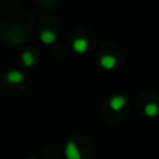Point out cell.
Here are the masks:
<instances>
[{
  "label": "cell",
  "mask_w": 159,
  "mask_h": 159,
  "mask_svg": "<svg viewBox=\"0 0 159 159\" xmlns=\"http://www.w3.org/2000/svg\"><path fill=\"white\" fill-rule=\"evenodd\" d=\"M144 113H145L148 117H155V116L159 113V107H158L155 103H148V104L144 107Z\"/></svg>",
  "instance_id": "7"
},
{
  "label": "cell",
  "mask_w": 159,
  "mask_h": 159,
  "mask_svg": "<svg viewBox=\"0 0 159 159\" xmlns=\"http://www.w3.org/2000/svg\"><path fill=\"white\" fill-rule=\"evenodd\" d=\"M65 154L68 159H78L81 157L78 149H77V145L75 144V142H68L67 145H66V149H65Z\"/></svg>",
  "instance_id": "2"
},
{
  "label": "cell",
  "mask_w": 159,
  "mask_h": 159,
  "mask_svg": "<svg viewBox=\"0 0 159 159\" xmlns=\"http://www.w3.org/2000/svg\"><path fill=\"white\" fill-rule=\"evenodd\" d=\"M72 47L73 50L77 52V53H84L87 51V47H88V43L84 39H77L73 41L72 43Z\"/></svg>",
  "instance_id": "5"
},
{
  "label": "cell",
  "mask_w": 159,
  "mask_h": 159,
  "mask_svg": "<svg viewBox=\"0 0 159 159\" xmlns=\"http://www.w3.org/2000/svg\"><path fill=\"white\" fill-rule=\"evenodd\" d=\"M21 61H22V63H24L26 67H30V66L34 65L35 57H34V55H32L30 51H25V52L21 55Z\"/></svg>",
  "instance_id": "8"
},
{
  "label": "cell",
  "mask_w": 159,
  "mask_h": 159,
  "mask_svg": "<svg viewBox=\"0 0 159 159\" xmlns=\"http://www.w3.org/2000/svg\"><path fill=\"white\" fill-rule=\"evenodd\" d=\"M6 80H7V82L14 83V84L15 83H20L24 80V73L21 71H19V70H11V71H9L6 73Z\"/></svg>",
  "instance_id": "3"
},
{
  "label": "cell",
  "mask_w": 159,
  "mask_h": 159,
  "mask_svg": "<svg viewBox=\"0 0 159 159\" xmlns=\"http://www.w3.org/2000/svg\"><path fill=\"white\" fill-rule=\"evenodd\" d=\"M99 63L106 70H112L116 66V58L112 55H104L99 58Z\"/></svg>",
  "instance_id": "4"
},
{
  "label": "cell",
  "mask_w": 159,
  "mask_h": 159,
  "mask_svg": "<svg viewBox=\"0 0 159 159\" xmlns=\"http://www.w3.org/2000/svg\"><path fill=\"white\" fill-rule=\"evenodd\" d=\"M40 39H41V41H42L43 43L50 45V43H53V42L56 41V35H55V32L51 31V30H45V31L41 32Z\"/></svg>",
  "instance_id": "6"
},
{
  "label": "cell",
  "mask_w": 159,
  "mask_h": 159,
  "mask_svg": "<svg viewBox=\"0 0 159 159\" xmlns=\"http://www.w3.org/2000/svg\"><path fill=\"white\" fill-rule=\"evenodd\" d=\"M125 103H127L125 98H124L123 96H119V94L113 96V97L111 98V101H109V106H111V108H112L113 111H120V109L125 106Z\"/></svg>",
  "instance_id": "1"
}]
</instances>
